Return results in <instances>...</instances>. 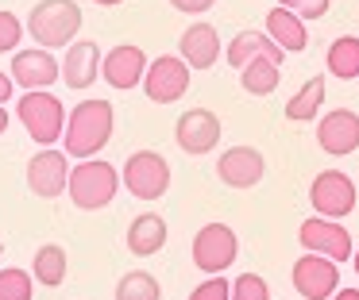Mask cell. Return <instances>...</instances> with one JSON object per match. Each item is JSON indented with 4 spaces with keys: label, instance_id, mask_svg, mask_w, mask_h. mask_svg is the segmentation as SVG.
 Returning <instances> with one entry per match:
<instances>
[{
    "label": "cell",
    "instance_id": "cell-21",
    "mask_svg": "<svg viewBox=\"0 0 359 300\" xmlns=\"http://www.w3.org/2000/svg\"><path fill=\"white\" fill-rule=\"evenodd\" d=\"M166 243V220L155 212H143L132 220V227H128V250L140 254V258H151V254H158Z\"/></svg>",
    "mask_w": 359,
    "mask_h": 300
},
{
    "label": "cell",
    "instance_id": "cell-9",
    "mask_svg": "<svg viewBox=\"0 0 359 300\" xmlns=\"http://www.w3.org/2000/svg\"><path fill=\"white\" fill-rule=\"evenodd\" d=\"M297 238H302L305 250L325 254V258H332V262H348L351 254H355L348 227H344L340 220H328V215H313V220H305L302 227H297Z\"/></svg>",
    "mask_w": 359,
    "mask_h": 300
},
{
    "label": "cell",
    "instance_id": "cell-15",
    "mask_svg": "<svg viewBox=\"0 0 359 300\" xmlns=\"http://www.w3.org/2000/svg\"><path fill=\"white\" fill-rule=\"evenodd\" d=\"M147 54L140 50V46L132 43H120L112 46L109 54H104L101 62V77L112 85V89H135V85H143V77H147Z\"/></svg>",
    "mask_w": 359,
    "mask_h": 300
},
{
    "label": "cell",
    "instance_id": "cell-8",
    "mask_svg": "<svg viewBox=\"0 0 359 300\" xmlns=\"http://www.w3.org/2000/svg\"><path fill=\"white\" fill-rule=\"evenodd\" d=\"M27 189L43 200H55L70 189V154L43 146L32 162H27Z\"/></svg>",
    "mask_w": 359,
    "mask_h": 300
},
{
    "label": "cell",
    "instance_id": "cell-13",
    "mask_svg": "<svg viewBox=\"0 0 359 300\" xmlns=\"http://www.w3.org/2000/svg\"><path fill=\"white\" fill-rule=\"evenodd\" d=\"M62 77V62L47 50V46H35V50H16L12 58V81L20 89H50V85Z\"/></svg>",
    "mask_w": 359,
    "mask_h": 300
},
{
    "label": "cell",
    "instance_id": "cell-26",
    "mask_svg": "<svg viewBox=\"0 0 359 300\" xmlns=\"http://www.w3.org/2000/svg\"><path fill=\"white\" fill-rule=\"evenodd\" d=\"M116 300H163V289H158L155 273H147V269H132V273L120 277Z\"/></svg>",
    "mask_w": 359,
    "mask_h": 300
},
{
    "label": "cell",
    "instance_id": "cell-30",
    "mask_svg": "<svg viewBox=\"0 0 359 300\" xmlns=\"http://www.w3.org/2000/svg\"><path fill=\"white\" fill-rule=\"evenodd\" d=\"M189 300H232V285L224 277H209V281H201L189 292Z\"/></svg>",
    "mask_w": 359,
    "mask_h": 300
},
{
    "label": "cell",
    "instance_id": "cell-27",
    "mask_svg": "<svg viewBox=\"0 0 359 300\" xmlns=\"http://www.w3.org/2000/svg\"><path fill=\"white\" fill-rule=\"evenodd\" d=\"M32 289H35V273H27L20 266L0 269V300H32Z\"/></svg>",
    "mask_w": 359,
    "mask_h": 300
},
{
    "label": "cell",
    "instance_id": "cell-11",
    "mask_svg": "<svg viewBox=\"0 0 359 300\" xmlns=\"http://www.w3.org/2000/svg\"><path fill=\"white\" fill-rule=\"evenodd\" d=\"M309 200L317 208V215H328V220H340L355 208V185H351L348 173L340 169H325V173L313 177L309 185Z\"/></svg>",
    "mask_w": 359,
    "mask_h": 300
},
{
    "label": "cell",
    "instance_id": "cell-19",
    "mask_svg": "<svg viewBox=\"0 0 359 300\" xmlns=\"http://www.w3.org/2000/svg\"><path fill=\"white\" fill-rule=\"evenodd\" d=\"M282 46L274 43L266 31H240V35L228 43V50H224V58H228V66H236V69H243L248 62H259V58H266V62H282Z\"/></svg>",
    "mask_w": 359,
    "mask_h": 300
},
{
    "label": "cell",
    "instance_id": "cell-1",
    "mask_svg": "<svg viewBox=\"0 0 359 300\" xmlns=\"http://www.w3.org/2000/svg\"><path fill=\"white\" fill-rule=\"evenodd\" d=\"M112 123H116V112H112L109 100H81V104L70 108V120H66V135L62 146L70 158H93L109 146L112 138Z\"/></svg>",
    "mask_w": 359,
    "mask_h": 300
},
{
    "label": "cell",
    "instance_id": "cell-38",
    "mask_svg": "<svg viewBox=\"0 0 359 300\" xmlns=\"http://www.w3.org/2000/svg\"><path fill=\"white\" fill-rule=\"evenodd\" d=\"M0 258H4V243H0Z\"/></svg>",
    "mask_w": 359,
    "mask_h": 300
},
{
    "label": "cell",
    "instance_id": "cell-16",
    "mask_svg": "<svg viewBox=\"0 0 359 300\" xmlns=\"http://www.w3.org/2000/svg\"><path fill=\"white\" fill-rule=\"evenodd\" d=\"M317 143L325 154L332 158H344V154L359 150V115L348 112V108H336L325 120L317 123Z\"/></svg>",
    "mask_w": 359,
    "mask_h": 300
},
{
    "label": "cell",
    "instance_id": "cell-20",
    "mask_svg": "<svg viewBox=\"0 0 359 300\" xmlns=\"http://www.w3.org/2000/svg\"><path fill=\"white\" fill-rule=\"evenodd\" d=\"M266 35H271L286 54H302L305 46H309V31H305L302 15H294L290 8H282V4L266 12Z\"/></svg>",
    "mask_w": 359,
    "mask_h": 300
},
{
    "label": "cell",
    "instance_id": "cell-25",
    "mask_svg": "<svg viewBox=\"0 0 359 300\" xmlns=\"http://www.w3.org/2000/svg\"><path fill=\"white\" fill-rule=\"evenodd\" d=\"M278 77H282L278 62H266V58L248 62V66L240 69V85H243V92H251V97H271V92L278 89Z\"/></svg>",
    "mask_w": 359,
    "mask_h": 300
},
{
    "label": "cell",
    "instance_id": "cell-3",
    "mask_svg": "<svg viewBox=\"0 0 359 300\" xmlns=\"http://www.w3.org/2000/svg\"><path fill=\"white\" fill-rule=\"evenodd\" d=\"M81 31V8L74 0H39L27 15V35L47 50L70 46Z\"/></svg>",
    "mask_w": 359,
    "mask_h": 300
},
{
    "label": "cell",
    "instance_id": "cell-7",
    "mask_svg": "<svg viewBox=\"0 0 359 300\" xmlns=\"http://www.w3.org/2000/svg\"><path fill=\"white\" fill-rule=\"evenodd\" d=\"M189 89V62L182 54H163L147 66V77H143V92H147L155 104H174L182 100Z\"/></svg>",
    "mask_w": 359,
    "mask_h": 300
},
{
    "label": "cell",
    "instance_id": "cell-18",
    "mask_svg": "<svg viewBox=\"0 0 359 300\" xmlns=\"http://www.w3.org/2000/svg\"><path fill=\"white\" fill-rule=\"evenodd\" d=\"M178 54L189 62V69H212L220 58V31L212 23H194L189 31H182Z\"/></svg>",
    "mask_w": 359,
    "mask_h": 300
},
{
    "label": "cell",
    "instance_id": "cell-12",
    "mask_svg": "<svg viewBox=\"0 0 359 300\" xmlns=\"http://www.w3.org/2000/svg\"><path fill=\"white\" fill-rule=\"evenodd\" d=\"M174 138H178V146L186 154H209L217 150L220 143V120L217 112H209V108H189V112L178 115V127H174Z\"/></svg>",
    "mask_w": 359,
    "mask_h": 300
},
{
    "label": "cell",
    "instance_id": "cell-22",
    "mask_svg": "<svg viewBox=\"0 0 359 300\" xmlns=\"http://www.w3.org/2000/svg\"><path fill=\"white\" fill-rule=\"evenodd\" d=\"M66 266H70V258H66V250L58 243H47L35 250V262H32V273L39 285H47V289H58V285L66 281Z\"/></svg>",
    "mask_w": 359,
    "mask_h": 300
},
{
    "label": "cell",
    "instance_id": "cell-36",
    "mask_svg": "<svg viewBox=\"0 0 359 300\" xmlns=\"http://www.w3.org/2000/svg\"><path fill=\"white\" fill-rule=\"evenodd\" d=\"M101 8H116V4H124V0H97Z\"/></svg>",
    "mask_w": 359,
    "mask_h": 300
},
{
    "label": "cell",
    "instance_id": "cell-33",
    "mask_svg": "<svg viewBox=\"0 0 359 300\" xmlns=\"http://www.w3.org/2000/svg\"><path fill=\"white\" fill-rule=\"evenodd\" d=\"M12 89H16V81H12L8 73H0V104H8V97H12Z\"/></svg>",
    "mask_w": 359,
    "mask_h": 300
},
{
    "label": "cell",
    "instance_id": "cell-28",
    "mask_svg": "<svg viewBox=\"0 0 359 300\" xmlns=\"http://www.w3.org/2000/svg\"><path fill=\"white\" fill-rule=\"evenodd\" d=\"M232 300H271V285L259 273H240L232 285Z\"/></svg>",
    "mask_w": 359,
    "mask_h": 300
},
{
    "label": "cell",
    "instance_id": "cell-32",
    "mask_svg": "<svg viewBox=\"0 0 359 300\" xmlns=\"http://www.w3.org/2000/svg\"><path fill=\"white\" fill-rule=\"evenodd\" d=\"M170 4L178 8V12H186V15H201V12H209L217 0H170Z\"/></svg>",
    "mask_w": 359,
    "mask_h": 300
},
{
    "label": "cell",
    "instance_id": "cell-5",
    "mask_svg": "<svg viewBox=\"0 0 359 300\" xmlns=\"http://www.w3.org/2000/svg\"><path fill=\"white\" fill-rule=\"evenodd\" d=\"M120 177H124V189L140 200H158L170 189V166H166V158L158 150H135L124 162Z\"/></svg>",
    "mask_w": 359,
    "mask_h": 300
},
{
    "label": "cell",
    "instance_id": "cell-34",
    "mask_svg": "<svg viewBox=\"0 0 359 300\" xmlns=\"http://www.w3.org/2000/svg\"><path fill=\"white\" fill-rule=\"evenodd\" d=\"M332 300H359V289H336Z\"/></svg>",
    "mask_w": 359,
    "mask_h": 300
},
{
    "label": "cell",
    "instance_id": "cell-4",
    "mask_svg": "<svg viewBox=\"0 0 359 300\" xmlns=\"http://www.w3.org/2000/svg\"><path fill=\"white\" fill-rule=\"evenodd\" d=\"M16 115L39 146H55L58 138L66 135V108H62V100L47 89L24 92V97L16 100Z\"/></svg>",
    "mask_w": 359,
    "mask_h": 300
},
{
    "label": "cell",
    "instance_id": "cell-6",
    "mask_svg": "<svg viewBox=\"0 0 359 300\" xmlns=\"http://www.w3.org/2000/svg\"><path fill=\"white\" fill-rule=\"evenodd\" d=\"M240 254V238L228 223H205L194 235V266L201 273H224Z\"/></svg>",
    "mask_w": 359,
    "mask_h": 300
},
{
    "label": "cell",
    "instance_id": "cell-37",
    "mask_svg": "<svg viewBox=\"0 0 359 300\" xmlns=\"http://www.w3.org/2000/svg\"><path fill=\"white\" fill-rule=\"evenodd\" d=\"M351 266H355V277H359V250L351 254Z\"/></svg>",
    "mask_w": 359,
    "mask_h": 300
},
{
    "label": "cell",
    "instance_id": "cell-31",
    "mask_svg": "<svg viewBox=\"0 0 359 300\" xmlns=\"http://www.w3.org/2000/svg\"><path fill=\"white\" fill-rule=\"evenodd\" d=\"M328 4H332V0H282V8H290V12L302 15V20H320V15L328 12Z\"/></svg>",
    "mask_w": 359,
    "mask_h": 300
},
{
    "label": "cell",
    "instance_id": "cell-35",
    "mask_svg": "<svg viewBox=\"0 0 359 300\" xmlns=\"http://www.w3.org/2000/svg\"><path fill=\"white\" fill-rule=\"evenodd\" d=\"M8 131V112H4V104H0V135Z\"/></svg>",
    "mask_w": 359,
    "mask_h": 300
},
{
    "label": "cell",
    "instance_id": "cell-29",
    "mask_svg": "<svg viewBox=\"0 0 359 300\" xmlns=\"http://www.w3.org/2000/svg\"><path fill=\"white\" fill-rule=\"evenodd\" d=\"M20 38H24V23H20L12 12H0V54L16 50Z\"/></svg>",
    "mask_w": 359,
    "mask_h": 300
},
{
    "label": "cell",
    "instance_id": "cell-2",
    "mask_svg": "<svg viewBox=\"0 0 359 300\" xmlns=\"http://www.w3.org/2000/svg\"><path fill=\"white\" fill-rule=\"evenodd\" d=\"M120 185H124L120 169L104 158H81L78 166L70 169V200L81 212H97V208L112 204Z\"/></svg>",
    "mask_w": 359,
    "mask_h": 300
},
{
    "label": "cell",
    "instance_id": "cell-14",
    "mask_svg": "<svg viewBox=\"0 0 359 300\" xmlns=\"http://www.w3.org/2000/svg\"><path fill=\"white\" fill-rule=\"evenodd\" d=\"M263 169H266V162L255 146H228L217 158V177L228 189H255L263 181Z\"/></svg>",
    "mask_w": 359,
    "mask_h": 300
},
{
    "label": "cell",
    "instance_id": "cell-24",
    "mask_svg": "<svg viewBox=\"0 0 359 300\" xmlns=\"http://www.w3.org/2000/svg\"><path fill=\"white\" fill-rule=\"evenodd\" d=\"M328 73L340 77V81H355L359 77V38L355 35H340L328 46Z\"/></svg>",
    "mask_w": 359,
    "mask_h": 300
},
{
    "label": "cell",
    "instance_id": "cell-10",
    "mask_svg": "<svg viewBox=\"0 0 359 300\" xmlns=\"http://www.w3.org/2000/svg\"><path fill=\"white\" fill-rule=\"evenodd\" d=\"M336 266H340V262L305 250L302 258L294 262V289L302 292L305 300H332L336 289H340V273H336Z\"/></svg>",
    "mask_w": 359,
    "mask_h": 300
},
{
    "label": "cell",
    "instance_id": "cell-17",
    "mask_svg": "<svg viewBox=\"0 0 359 300\" xmlns=\"http://www.w3.org/2000/svg\"><path fill=\"white\" fill-rule=\"evenodd\" d=\"M101 46L89 43V38H78V43H70V50H66L62 58V81L70 85L74 92H86L93 89V81L101 77Z\"/></svg>",
    "mask_w": 359,
    "mask_h": 300
},
{
    "label": "cell",
    "instance_id": "cell-23",
    "mask_svg": "<svg viewBox=\"0 0 359 300\" xmlns=\"http://www.w3.org/2000/svg\"><path fill=\"white\" fill-rule=\"evenodd\" d=\"M325 104V77H309V81L302 85V89L290 97V104H286V120H294V123H305V120H317V108Z\"/></svg>",
    "mask_w": 359,
    "mask_h": 300
}]
</instances>
